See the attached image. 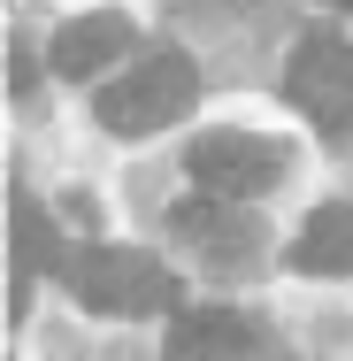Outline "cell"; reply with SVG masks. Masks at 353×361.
<instances>
[{
    "label": "cell",
    "instance_id": "6da1fadb",
    "mask_svg": "<svg viewBox=\"0 0 353 361\" xmlns=\"http://www.w3.org/2000/svg\"><path fill=\"white\" fill-rule=\"evenodd\" d=\"M62 285H70L77 307H92V315H169V307L185 300L177 277H169V262H154L139 246H85V254H70Z\"/></svg>",
    "mask_w": 353,
    "mask_h": 361
},
{
    "label": "cell",
    "instance_id": "7a4b0ae2",
    "mask_svg": "<svg viewBox=\"0 0 353 361\" xmlns=\"http://www.w3.org/2000/svg\"><path fill=\"white\" fill-rule=\"evenodd\" d=\"M192 100H200V70H192V54L169 47V54H146V62H131L123 77H108L100 100H92V116H100L116 139H146V131L177 123Z\"/></svg>",
    "mask_w": 353,
    "mask_h": 361
},
{
    "label": "cell",
    "instance_id": "3957f363",
    "mask_svg": "<svg viewBox=\"0 0 353 361\" xmlns=\"http://www.w3.org/2000/svg\"><path fill=\"white\" fill-rule=\"evenodd\" d=\"M185 169H192V185L208 200H254L284 177V146L254 139V131H208V139H192Z\"/></svg>",
    "mask_w": 353,
    "mask_h": 361
},
{
    "label": "cell",
    "instance_id": "277c9868",
    "mask_svg": "<svg viewBox=\"0 0 353 361\" xmlns=\"http://www.w3.org/2000/svg\"><path fill=\"white\" fill-rule=\"evenodd\" d=\"M284 85H292V108L315 116L323 131H346L353 123V47L338 39V31H307Z\"/></svg>",
    "mask_w": 353,
    "mask_h": 361
},
{
    "label": "cell",
    "instance_id": "5b68a950",
    "mask_svg": "<svg viewBox=\"0 0 353 361\" xmlns=\"http://www.w3.org/2000/svg\"><path fill=\"white\" fill-rule=\"evenodd\" d=\"M169 361H277V346L238 307H185L169 323Z\"/></svg>",
    "mask_w": 353,
    "mask_h": 361
},
{
    "label": "cell",
    "instance_id": "8992f818",
    "mask_svg": "<svg viewBox=\"0 0 353 361\" xmlns=\"http://www.w3.org/2000/svg\"><path fill=\"white\" fill-rule=\"evenodd\" d=\"M169 223H177L185 238H200V262H208V269H254L261 223L230 216V200H192V208H177Z\"/></svg>",
    "mask_w": 353,
    "mask_h": 361
},
{
    "label": "cell",
    "instance_id": "52a82bcc",
    "mask_svg": "<svg viewBox=\"0 0 353 361\" xmlns=\"http://www.w3.org/2000/svg\"><path fill=\"white\" fill-rule=\"evenodd\" d=\"M131 54V23L123 16H77V23H62L54 31V70L62 77H100L108 62H123Z\"/></svg>",
    "mask_w": 353,
    "mask_h": 361
},
{
    "label": "cell",
    "instance_id": "ba28073f",
    "mask_svg": "<svg viewBox=\"0 0 353 361\" xmlns=\"http://www.w3.org/2000/svg\"><path fill=\"white\" fill-rule=\"evenodd\" d=\"M292 269H307V277H346L353 269V200H330V208L307 216V231L292 238Z\"/></svg>",
    "mask_w": 353,
    "mask_h": 361
},
{
    "label": "cell",
    "instance_id": "9c48e42d",
    "mask_svg": "<svg viewBox=\"0 0 353 361\" xmlns=\"http://www.w3.org/2000/svg\"><path fill=\"white\" fill-rule=\"evenodd\" d=\"M8 246H16V300L31 292L39 269H70V262H62L54 223H47V208H39L31 192H16V200H8Z\"/></svg>",
    "mask_w": 353,
    "mask_h": 361
},
{
    "label": "cell",
    "instance_id": "30bf717a",
    "mask_svg": "<svg viewBox=\"0 0 353 361\" xmlns=\"http://www.w3.org/2000/svg\"><path fill=\"white\" fill-rule=\"evenodd\" d=\"M338 8H353V0H338Z\"/></svg>",
    "mask_w": 353,
    "mask_h": 361
}]
</instances>
